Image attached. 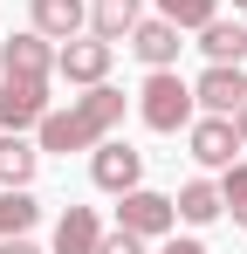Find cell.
Returning <instances> with one entry per match:
<instances>
[{
    "instance_id": "obj_15",
    "label": "cell",
    "mask_w": 247,
    "mask_h": 254,
    "mask_svg": "<svg viewBox=\"0 0 247 254\" xmlns=\"http://www.w3.org/2000/svg\"><path fill=\"white\" fill-rule=\"evenodd\" d=\"M172 206H179V220H192V227H206V220H220V213H227V199H220V186H213V179H185Z\"/></svg>"
},
{
    "instance_id": "obj_4",
    "label": "cell",
    "mask_w": 247,
    "mask_h": 254,
    "mask_svg": "<svg viewBox=\"0 0 247 254\" xmlns=\"http://www.w3.org/2000/svg\"><path fill=\"white\" fill-rule=\"evenodd\" d=\"M192 103H199L206 117H234L247 103V76H241V62H206V76L192 83Z\"/></svg>"
},
{
    "instance_id": "obj_23",
    "label": "cell",
    "mask_w": 247,
    "mask_h": 254,
    "mask_svg": "<svg viewBox=\"0 0 247 254\" xmlns=\"http://www.w3.org/2000/svg\"><path fill=\"white\" fill-rule=\"evenodd\" d=\"M234 130H241V144H247V103H241V110H234Z\"/></svg>"
},
{
    "instance_id": "obj_9",
    "label": "cell",
    "mask_w": 247,
    "mask_h": 254,
    "mask_svg": "<svg viewBox=\"0 0 247 254\" xmlns=\"http://www.w3.org/2000/svg\"><path fill=\"white\" fill-rule=\"evenodd\" d=\"M48 69H55V48H48V35H14V42H0V76H35V83H48Z\"/></svg>"
},
{
    "instance_id": "obj_14",
    "label": "cell",
    "mask_w": 247,
    "mask_h": 254,
    "mask_svg": "<svg viewBox=\"0 0 247 254\" xmlns=\"http://www.w3.org/2000/svg\"><path fill=\"white\" fill-rule=\"evenodd\" d=\"M41 165V144H28L21 130H0V186H28Z\"/></svg>"
},
{
    "instance_id": "obj_18",
    "label": "cell",
    "mask_w": 247,
    "mask_h": 254,
    "mask_svg": "<svg viewBox=\"0 0 247 254\" xmlns=\"http://www.w3.org/2000/svg\"><path fill=\"white\" fill-rule=\"evenodd\" d=\"M165 21H179V28H206L213 14H220V0H158Z\"/></svg>"
},
{
    "instance_id": "obj_6",
    "label": "cell",
    "mask_w": 247,
    "mask_h": 254,
    "mask_svg": "<svg viewBox=\"0 0 247 254\" xmlns=\"http://www.w3.org/2000/svg\"><path fill=\"white\" fill-rule=\"evenodd\" d=\"M110 55H117L110 42H96V35H76V42H62V55H55V69H62L69 83L96 89L103 76H110Z\"/></svg>"
},
{
    "instance_id": "obj_7",
    "label": "cell",
    "mask_w": 247,
    "mask_h": 254,
    "mask_svg": "<svg viewBox=\"0 0 247 254\" xmlns=\"http://www.w3.org/2000/svg\"><path fill=\"white\" fill-rule=\"evenodd\" d=\"M89 179H96L103 192H130V186L144 179V158H137L130 144H117V137H103L96 158H89Z\"/></svg>"
},
{
    "instance_id": "obj_10",
    "label": "cell",
    "mask_w": 247,
    "mask_h": 254,
    "mask_svg": "<svg viewBox=\"0 0 247 254\" xmlns=\"http://www.w3.org/2000/svg\"><path fill=\"white\" fill-rule=\"evenodd\" d=\"M185 137H192V158L199 165H234V151H241V130H234V117H199V124H185Z\"/></svg>"
},
{
    "instance_id": "obj_12",
    "label": "cell",
    "mask_w": 247,
    "mask_h": 254,
    "mask_svg": "<svg viewBox=\"0 0 247 254\" xmlns=\"http://www.w3.org/2000/svg\"><path fill=\"white\" fill-rule=\"evenodd\" d=\"M137 21H144V14H137V0H96V7H89V35H96V42H130V28H137Z\"/></svg>"
},
{
    "instance_id": "obj_13",
    "label": "cell",
    "mask_w": 247,
    "mask_h": 254,
    "mask_svg": "<svg viewBox=\"0 0 247 254\" xmlns=\"http://www.w3.org/2000/svg\"><path fill=\"white\" fill-rule=\"evenodd\" d=\"M96 241H103V227H96L89 206H69L55 220V254H96Z\"/></svg>"
},
{
    "instance_id": "obj_22",
    "label": "cell",
    "mask_w": 247,
    "mask_h": 254,
    "mask_svg": "<svg viewBox=\"0 0 247 254\" xmlns=\"http://www.w3.org/2000/svg\"><path fill=\"white\" fill-rule=\"evenodd\" d=\"M165 254H206L199 241H179V234H172V241H165Z\"/></svg>"
},
{
    "instance_id": "obj_5",
    "label": "cell",
    "mask_w": 247,
    "mask_h": 254,
    "mask_svg": "<svg viewBox=\"0 0 247 254\" xmlns=\"http://www.w3.org/2000/svg\"><path fill=\"white\" fill-rule=\"evenodd\" d=\"M48 117V83L35 76H0V130H35Z\"/></svg>"
},
{
    "instance_id": "obj_17",
    "label": "cell",
    "mask_w": 247,
    "mask_h": 254,
    "mask_svg": "<svg viewBox=\"0 0 247 254\" xmlns=\"http://www.w3.org/2000/svg\"><path fill=\"white\" fill-rule=\"evenodd\" d=\"M35 220H41V206H35L28 186H0V241H7V234H28Z\"/></svg>"
},
{
    "instance_id": "obj_20",
    "label": "cell",
    "mask_w": 247,
    "mask_h": 254,
    "mask_svg": "<svg viewBox=\"0 0 247 254\" xmlns=\"http://www.w3.org/2000/svg\"><path fill=\"white\" fill-rule=\"evenodd\" d=\"M96 254H144V234L117 227V234H103V241H96Z\"/></svg>"
},
{
    "instance_id": "obj_8",
    "label": "cell",
    "mask_w": 247,
    "mask_h": 254,
    "mask_svg": "<svg viewBox=\"0 0 247 254\" xmlns=\"http://www.w3.org/2000/svg\"><path fill=\"white\" fill-rule=\"evenodd\" d=\"M179 35H185L179 21L151 14V21H137V28H130V48H137V62H144V69H172V62H179V48H185Z\"/></svg>"
},
{
    "instance_id": "obj_21",
    "label": "cell",
    "mask_w": 247,
    "mask_h": 254,
    "mask_svg": "<svg viewBox=\"0 0 247 254\" xmlns=\"http://www.w3.org/2000/svg\"><path fill=\"white\" fill-rule=\"evenodd\" d=\"M0 254H41V248L28 241V234H7V241H0Z\"/></svg>"
},
{
    "instance_id": "obj_19",
    "label": "cell",
    "mask_w": 247,
    "mask_h": 254,
    "mask_svg": "<svg viewBox=\"0 0 247 254\" xmlns=\"http://www.w3.org/2000/svg\"><path fill=\"white\" fill-rule=\"evenodd\" d=\"M220 199H227V213H234V227L247 234V165H227V179H220Z\"/></svg>"
},
{
    "instance_id": "obj_1",
    "label": "cell",
    "mask_w": 247,
    "mask_h": 254,
    "mask_svg": "<svg viewBox=\"0 0 247 254\" xmlns=\"http://www.w3.org/2000/svg\"><path fill=\"white\" fill-rule=\"evenodd\" d=\"M117 117H124V89L96 83L89 96H76L69 110H48L35 130H41V151H89V144H103V137H110Z\"/></svg>"
},
{
    "instance_id": "obj_11",
    "label": "cell",
    "mask_w": 247,
    "mask_h": 254,
    "mask_svg": "<svg viewBox=\"0 0 247 254\" xmlns=\"http://www.w3.org/2000/svg\"><path fill=\"white\" fill-rule=\"evenodd\" d=\"M28 14H35V35H48V42H76L89 28V7L82 0H28Z\"/></svg>"
},
{
    "instance_id": "obj_3",
    "label": "cell",
    "mask_w": 247,
    "mask_h": 254,
    "mask_svg": "<svg viewBox=\"0 0 247 254\" xmlns=\"http://www.w3.org/2000/svg\"><path fill=\"white\" fill-rule=\"evenodd\" d=\"M117 227L144 234V241H158V234L179 227V206H172L165 192H151V186H130V192H117Z\"/></svg>"
},
{
    "instance_id": "obj_24",
    "label": "cell",
    "mask_w": 247,
    "mask_h": 254,
    "mask_svg": "<svg viewBox=\"0 0 247 254\" xmlns=\"http://www.w3.org/2000/svg\"><path fill=\"white\" fill-rule=\"evenodd\" d=\"M234 7H247V0H234Z\"/></svg>"
},
{
    "instance_id": "obj_2",
    "label": "cell",
    "mask_w": 247,
    "mask_h": 254,
    "mask_svg": "<svg viewBox=\"0 0 247 254\" xmlns=\"http://www.w3.org/2000/svg\"><path fill=\"white\" fill-rule=\"evenodd\" d=\"M137 117H144L151 130H165V137L185 130L192 124V83H185L179 69H151L144 89H137Z\"/></svg>"
},
{
    "instance_id": "obj_16",
    "label": "cell",
    "mask_w": 247,
    "mask_h": 254,
    "mask_svg": "<svg viewBox=\"0 0 247 254\" xmlns=\"http://www.w3.org/2000/svg\"><path fill=\"white\" fill-rule=\"evenodd\" d=\"M199 48H206V62H247V28L213 14V21L199 28Z\"/></svg>"
}]
</instances>
